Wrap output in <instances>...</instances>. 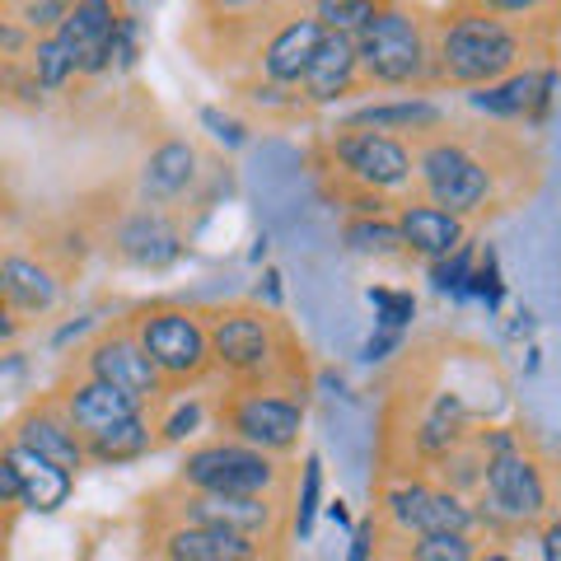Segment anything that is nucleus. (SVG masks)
<instances>
[{
	"instance_id": "f03ea898",
	"label": "nucleus",
	"mask_w": 561,
	"mask_h": 561,
	"mask_svg": "<svg viewBox=\"0 0 561 561\" xmlns=\"http://www.w3.org/2000/svg\"><path fill=\"white\" fill-rule=\"evenodd\" d=\"M206 342H210V365L243 389H267V393H300L309 383L305 346L290 337V328L276 319L272 309L257 305H230L202 313Z\"/></svg>"
},
{
	"instance_id": "b1692460",
	"label": "nucleus",
	"mask_w": 561,
	"mask_h": 561,
	"mask_svg": "<svg viewBox=\"0 0 561 561\" xmlns=\"http://www.w3.org/2000/svg\"><path fill=\"white\" fill-rule=\"evenodd\" d=\"M10 463L20 468V482H24V505L28 511H38V515H51V511H61V505L70 501V472L57 468V463H47L43 454H33L24 445H10Z\"/></svg>"
},
{
	"instance_id": "2f4dec72",
	"label": "nucleus",
	"mask_w": 561,
	"mask_h": 561,
	"mask_svg": "<svg viewBox=\"0 0 561 561\" xmlns=\"http://www.w3.org/2000/svg\"><path fill=\"white\" fill-rule=\"evenodd\" d=\"M319 482H323V468H319V459H309V463H305L300 505H295V534H300V538H309L313 515H319Z\"/></svg>"
},
{
	"instance_id": "6ab92c4d",
	"label": "nucleus",
	"mask_w": 561,
	"mask_h": 561,
	"mask_svg": "<svg viewBox=\"0 0 561 561\" xmlns=\"http://www.w3.org/2000/svg\"><path fill=\"white\" fill-rule=\"evenodd\" d=\"M154 548H160L164 561H262V542L183 519H169V529L160 534Z\"/></svg>"
},
{
	"instance_id": "9b49d317",
	"label": "nucleus",
	"mask_w": 561,
	"mask_h": 561,
	"mask_svg": "<svg viewBox=\"0 0 561 561\" xmlns=\"http://www.w3.org/2000/svg\"><path fill=\"white\" fill-rule=\"evenodd\" d=\"M80 375H94L103 383H113V389L131 393L136 402H146V408H160L164 393H169L164 375L150 365V356L140 351V342L131 337L127 323L108 328L103 337L90 342V351H84V360H80Z\"/></svg>"
},
{
	"instance_id": "473e14b6",
	"label": "nucleus",
	"mask_w": 561,
	"mask_h": 561,
	"mask_svg": "<svg viewBox=\"0 0 561 561\" xmlns=\"http://www.w3.org/2000/svg\"><path fill=\"white\" fill-rule=\"evenodd\" d=\"M468 276H472V249H468V243H459L449 257L435 262V286H440V290H463Z\"/></svg>"
},
{
	"instance_id": "f3484780",
	"label": "nucleus",
	"mask_w": 561,
	"mask_h": 561,
	"mask_svg": "<svg viewBox=\"0 0 561 561\" xmlns=\"http://www.w3.org/2000/svg\"><path fill=\"white\" fill-rule=\"evenodd\" d=\"M552 99V61L542 66H524L515 76H505L496 84H482V90H468V103L478 113L519 122V117H538Z\"/></svg>"
},
{
	"instance_id": "20e7f679",
	"label": "nucleus",
	"mask_w": 561,
	"mask_h": 561,
	"mask_svg": "<svg viewBox=\"0 0 561 561\" xmlns=\"http://www.w3.org/2000/svg\"><path fill=\"white\" fill-rule=\"evenodd\" d=\"M356 61L365 90H435V20L389 0L356 33Z\"/></svg>"
},
{
	"instance_id": "1a4fd4ad",
	"label": "nucleus",
	"mask_w": 561,
	"mask_h": 561,
	"mask_svg": "<svg viewBox=\"0 0 561 561\" xmlns=\"http://www.w3.org/2000/svg\"><path fill=\"white\" fill-rule=\"evenodd\" d=\"M332 164L351 187L365 192H402L416 183L412 173V150L402 146L389 131H370V127H337L332 136Z\"/></svg>"
},
{
	"instance_id": "ea45409f",
	"label": "nucleus",
	"mask_w": 561,
	"mask_h": 561,
	"mask_svg": "<svg viewBox=\"0 0 561 561\" xmlns=\"http://www.w3.org/2000/svg\"><path fill=\"white\" fill-rule=\"evenodd\" d=\"M202 122H206V127H216V136H220V140H230V146H239V140H243V127H239V122L220 117L216 108H206V113H202Z\"/></svg>"
},
{
	"instance_id": "58836bf2",
	"label": "nucleus",
	"mask_w": 561,
	"mask_h": 561,
	"mask_svg": "<svg viewBox=\"0 0 561 561\" xmlns=\"http://www.w3.org/2000/svg\"><path fill=\"white\" fill-rule=\"evenodd\" d=\"M542 561H561V511L542 519Z\"/></svg>"
},
{
	"instance_id": "a211bd4d",
	"label": "nucleus",
	"mask_w": 561,
	"mask_h": 561,
	"mask_svg": "<svg viewBox=\"0 0 561 561\" xmlns=\"http://www.w3.org/2000/svg\"><path fill=\"white\" fill-rule=\"evenodd\" d=\"M14 445H24V449H33V454H43L47 463L66 468L70 478H76V472L90 463V459H84V440L76 435V426H70V421L61 416V408H57L51 398L20 416V426H14Z\"/></svg>"
},
{
	"instance_id": "79ce46f5",
	"label": "nucleus",
	"mask_w": 561,
	"mask_h": 561,
	"mask_svg": "<svg viewBox=\"0 0 561 561\" xmlns=\"http://www.w3.org/2000/svg\"><path fill=\"white\" fill-rule=\"evenodd\" d=\"M14 332H20V319H14V309L0 305V342H10Z\"/></svg>"
},
{
	"instance_id": "e433bc0d",
	"label": "nucleus",
	"mask_w": 561,
	"mask_h": 561,
	"mask_svg": "<svg viewBox=\"0 0 561 561\" xmlns=\"http://www.w3.org/2000/svg\"><path fill=\"white\" fill-rule=\"evenodd\" d=\"M0 505H24V482L20 468L10 463V454H0Z\"/></svg>"
},
{
	"instance_id": "0eeeda50",
	"label": "nucleus",
	"mask_w": 561,
	"mask_h": 561,
	"mask_svg": "<svg viewBox=\"0 0 561 561\" xmlns=\"http://www.w3.org/2000/svg\"><path fill=\"white\" fill-rule=\"evenodd\" d=\"M216 421L225 431V440L253 445L262 454H295L305 440V402L267 389H243L230 383L225 398L216 402Z\"/></svg>"
},
{
	"instance_id": "f257e3e1",
	"label": "nucleus",
	"mask_w": 561,
	"mask_h": 561,
	"mask_svg": "<svg viewBox=\"0 0 561 561\" xmlns=\"http://www.w3.org/2000/svg\"><path fill=\"white\" fill-rule=\"evenodd\" d=\"M557 10L538 20H501L478 10H445L435 20V84L482 90L524 66L552 61Z\"/></svg>"
},
{
	"instance_id": "cd10ccee",
	"label": "nucleus",
	"mask_w": 561,
	"mask_h": 561,
	"mask_svg": "<svg viewBox=\"0 0 561 561\" xmlns=\"http://www.w3.org/2000/svg\"><path fill=\"white\" fill-rule=\"evenodd\" d=\"M309 5H313V20L328 33H351V38H356L389 0H309Z\"/></svg>"
},
{
	"instance_id": "4be33fe9",
	"label": "nucleus",
	"mask_w": 561,
	"mask_h": 561,
	"mask_svg": "<svg viewBox=\"0 0 561 561\" xmlns=\"http://www.w3.org/2000/svg\"><path fill=\"white\" fill-rule=\"evenodd\" d=\"M449 113L440 103L408 94V99H389V103H370V108H356L342 127H370V131H389V136H426L435 127H445Z\"/></svg>"
},
{
	"instance_id": "f704fd0d",
	"label": "nucleus",
	"mask_w": 561,
	"mask_h": 561,
	"mask_svg": "<svg viewBox=\"0 0 561 561\" xmlns=\"http://www.w3.org/2000/svg\"><path fill=\"white\" fill-rule=\"evenodd\" d=\"M375 305L383 309V313H379V323L389 328V332H398V328H402V323H408L412 313H416L412 295H393V290H375Z\"/></svg>"
},
{
	"instance_id": "bb28decb",
	"label": "nucleus",
	"mask_w": 561,
	"mask_h": 561,
	"mask_svg": "<svg viewBox=\"0 0 561 561\" xmlns=\"http://www.w3.org/2000/svg\"><path fill=\"white\" fill-rule=\"evenodd\" d=\"M342 239L351 253H365V257H398L408 253L402 249V234H398V220L389 216H351L342 225Z\"/></svg>"
},
{
	"instance_id": "2eb2a0df",
	"label": "nucleus",
	"mask_w": 561,
	"mask_h": 561,
	"mask_svg": "<svg viewBox=\"0 0 561 561\" xmlns=\"http://www.w3.org/2000/svg\"><path fill=\"white\" fill-rule=\"evenodd\" d=\"M319 43H323V24L313 20V14H305V10H290L286 20L272 28V38L262 43V51H257V76L295 90L300 76H305V66L313 61V51H319Z\"/></svg>"
},
{
	"instance_id": "412c9836",
	"label": "nucleus",
	"mask_w": 561,
	"mask_h": 561,
	"mask_svg": "<svg viewBox=\"0 0 561 561\" xmlns=\"http://www.w3.org/2000/svg\"><path fill=\"white\" fill-rule=\"evenodd\" d=\"M398 234H402V249L426 257V262H440L463 243V220L449 216V210L431 206V202H402L398 210Z\"/></svg>"
},
{
	"instance_id": "dca6fc26",
	"label": "nucleus",
	"mask_w": 561,
	"mask_h": 561,
	"mask_svg": "<svg viewBox=\"0 0 561 561\" xmlns=\"http://www.w3.org/2000/svg\"><path fill=\"white\" fill-rule=\"evenodd\" d=\"M51 402H57L61 416L76 426L80 440H90V435L108 431V426H117V421H127L136 412H146V402H136L131 393H122V389H113V383H103L94 375H80L76 383H66Z\"/></svg>"
},
{
	"instance_id": "37998d69",
	"label": "nucleus",
	"mask_w": 561,
	"mask_h": 561,
	"mask_svg": "<svg viewBox=\"0 0 561 561\" xmlns=\"http://www.w3.org/2000/svg\"><path fill=\"white\" fill-rule=\"evenodd\" d=\"M478 561H515L511 552H478Z\"/></svg>"
},
{
	"instance_id": "72a5a7b5",
	"label": "nucleus",
	"mask_w": 561,
	"mask_h": 561,
	"mask_svg": "<svg viewBox=\"0 0 561 561\" xmlns=\"http://www.w3.org/2000/svg\"><path fill=\"white\" fill-rule=\"evenodd\" d=\"M66 10H70V0H28L24 5V28L28 33H57L61 20H66Z\"/></svg>"
},
{
	"instance_id": "393cba45",
	"label": "nucleus",
	"mask_w": 561,
	"mask_h": 561,
	"mask_svg": "<svg viewBox=\"0 0 561 561\" xmlns=\"http://www.w3.org/2000/svg\"><path fill=\"white\" fill-rule=\"evenodd\" d=\"M0 305L14 313H47L57 305V280L47 267L28 257H5L0 262Z\"/></svg>"
},
{
	"instance_id": "a878e982",
	"label": "nucleus",
	"mask_w": 561,
	"mask_h": 561,
	"mask_svg": "<svg viewBox=\"0 0 561 561\" xmlns=\"http://www.w3.org/2000/svg\"><path fill=\"white\" fill-rule=\"evenodd\" d=\"M150 449H154L150 421H146V412H136V416H127V421H117V426L90 435V440H84V459L103 463V468H117V463L146 459Z\"/></svg>"
},
{
	"instance_id": "7ed1b4c3",
	"label": "nucleus",
	"mask_w": 561,
	"mask_h": 561,
	"mask_svg": "<svg viewBox=\"0 0 561 561\" xmlns=\"http://www.w3.org/2000/svg\"><path fill=\"white\" fill-rule=\"evenodd\" d=\"M478 445L486 449L482 491H478V519L491 529H534V524L552 519V468L542 454L524 449L511 431H482Z\"/></svg>"
},
{
	"instance_id": "7c9ffc66",
	"label": "nucleus",
	"mask_w": 561,
	"mask_h": 561,
	"mask_svg": "<svg viewBox=\"0 0 561 561\" xmlns=\"http://www.w3.org/2000/svg\"><path fill=\"white\" fill-rule=\"evenodd\" d=\"M454 10H478V14H501V20H538L552 14L557 0H449Z\"/></svg>"
},
{
	"instance_id": "c9c22d12",
	"label": "nucleus",
	"mask_w": 561,
	"mask_h": 561,
	"mask_svg": "<svg viewBox=\"0 0 561 561\" xmlns=\"http://www.w3.org/2000/svg\"><path fill=\"white\" fill-rule=\"evenodd\" d=\"M197 426H202V402H187V408H179V412H173L164 426H160V431H164V435H160V445H179L183 435H192Z\"/></svg>"
},
{
	"instance_id": "f8f14e48",
	"label": "nucleus",
	"mask_w": 561,
	"mask_h": 561,
	"mask_svg": "<svg viewBox=\"0 0 561 561\" xmlns=\"http://www.w3.org/2000/svg\"><path fill=\"white\" fill-rule=\"evenodd\" d=\"M164 496H173V519L206 524V529H225V534H239L253 542L267 538L280 515L267 491L262 496H220V491H192V486L169 482Z\"/></svg>"
},
{
	"instance_id": "c85d7f7f",
	"label": "nucleus",
	"mask_w": 561,
	"mask_h": 561,
	"mask_svg": "<svg viewBox=\"0 0 561 561\" xmlns=\"http://www.w3.org/2000/svg\"><path fill=\"white\" fill-rule=\"evenodd\" d=\"M478 542L472 534H412L408 552L398 561H478Z\"/></svg>"
},
{
	"instance_id": "a19ab883",
	"label": "nucleus",
	"mask_w": 561,
	"mask_h": 561,
	"mask_svg": "<svg viewBox=\"0 0 561 561\" xmlns=\"http://www.w3.org/2000/svg\"><path fill=\"white\" fill-rule=\"evenodd\" d=\"M389 346H398V332H379V337L365 342V360H379Z\"/></svg>"
},
{
	"instance_id": "4468645a",
	"label": "nucleus",
	"mask_w": 561,
	"mask_h": 561,
	"mask_svg": "<svg viewBox=\"0 0 561 561\" xmlns=\"http://www.w3.org/2000/svg\"><path fill=\"white\" fill-rule=\"evenodd\" d=\"M356 90H365L360 61H356V38H351V33H328L323 28V43H319V51H313V61L305 66L295 94H300L305 103H313V108H328V103H342Z\"/></svg>"
},
{
	"instance_id": "c756f323",
	"label": "nucleus",
	"mask_w": 561,
	"mask_h": 561,
	"mask_svg": "<svg viewBox=\"0 0 561 561\" xmlns=\"http://www.w3.org/2000/svg\"><path fill=\"white\" fill-rule=\"evenodd\" d=\"M28 57H33V61H28V66H33V80H38L43 90H61V84L76 76V61H70V51L61 47L57 33H47V38L33 43Z\"/></svg>"
},
{
	"instance_id": "423d86ee",
	"label": "nucleus",
	"mask_w": 561,
	"mask_h": 561,
	"mask_svg": "<svg viewBox=\"0 0 561 561\" xmlns=\"http://www.w3.org/2000/svg\"><path fill=\"white\" fill-rule=\"evenodd\" d=\"M127 328L140 342V351L150 356V365L164 375L169 389L202 383L216 370V365H210V342H206L202 313L179 309V305H150V309H140L136 319H127Z\"/></svg>"
},
{
	"instance_id": "aec40b11",
	"label": "nucleus",
	"mask_w": 561,
	"mask_h": 561,
	"mask_svg": "<svg viewBox=\"0 0 561 561\" xmlns=\"http://www.w3.org/2000/svg\"><path fill=\"white\" fill-rule=\"evenodd\" d=\"M113 243H117L122 257L136 262V267H169V262L183 253V234L173 230V220L164 216L160 206L131 210V216L117 225Z\"/></svg>"
},
{
	"instance_id": "ddd939ff",
	"label": "nucleus",
	"mask_w": 561,
	"mask_h": 561,
	"mask_svg": "<svg viewBox=\"0 0 561 561\" xmlns=\"http://www.w3.org/2000/svg\"><path fill=\"white\" fill-rule=\"evenodd\" d=\"M117 28H122L117 0H70L57 38L70 51V61H76V76H99V70L113 66Z\"/></svg>"
},
{
	"instance_id": "4c0bfd02",
	"label": "nucleus",
	"mask_w": 561,
	"mask_h": 561,
	"mask_svg": "<svg viewBox=\"0 0 561 561\" xmlns=\"http://www.w3.org/2000/svg\"><path fill=\"white\" fill-rule=\"evenodd\" d=\"M272 0H197L202 14H243V10H262Z\"/></svg>"
},
{
	"instance_id": "6e6552de",
	"label": "nucleus",
	"mask_w": 561,
	"mask_h": 561,
	"mask_svg": "<svg viewBox=\"0 0 561 561\" xmlns=\"http://www.w3.org/2000/svg\"><path fill=\"white\" fill-rule=\"evenodd\" d=\"M179 486L192 491H220V496H262L280 482L276 454H262L239 440H210L183 454L179 463Z\"/></svg>"
},
{
	"instance_id": "5701e85b",
	"label": "nucleus",
	"mask_w": 561,
	"mask_h": 561,
	"mask_svg": "<svg viewBox=\"0 0 561 561\" xmlns=\"http://www.w3.org/2000/svg\"><path fill=\"white\" fill-rule=\"evenodd\" d=\"M192 179H197V150L187 140H164L140 169V197L150 206H169L192 187Z\"/></svg>"
},
{
	"instance_id": "9d476101",
	"label": "nucleus",
	"mask_w": 561,
	"mask_h": 561,
	"mask_svg": "<svg viewBox=\"0 0 561 561\" xmlns=\"http://www.w3.org/2000/svg\"><path fill=\"white\" fill-rule=\"evenodd\" d=\"M383 519L402 534H472L482 529L472 501L426 478H402L383 491Z\"/></svg>"
},
{
	"instance_id": "39448f33",
	"label": "nucleus",
	"mask_w": 561,
	"mask_h": 561,
	"mask_svg": "<svg viewBox=\"0 0 561 561\" xmlns=\"http://www.w3.org/2000/svg\"><path fill=\"white\" fill-rule=\"evenodd\" d=\"M412 173L431 206L449 210V216H482L496 197V169L482 160L468 140L449 136V122L426 136H412Z\"/></svg>"
}]
</instances>
